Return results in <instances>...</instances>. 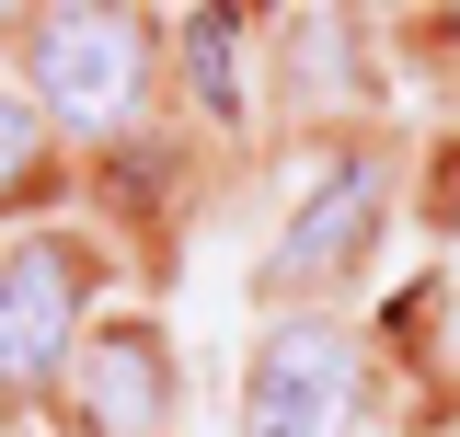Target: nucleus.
<instances>
[{"instance_id": "f257e3e1", "label": "nucleus", "mask_w": 460, "mask_h": 437, "mask_svg": "<svg viewBox=\"0 0 460 437\" xmlns=\"http://www.w3.org/2000/svg\"><path fill=\"white\" fill-rule=\"evenodd\" d=\"M23 81H35V115L47 127L104 138L150 93V23H127V12H47L23 35Z\"/></svg>"}, {"instance_id": "f03ea898", "label": "nucleus", "mask_w": 460, "mask_h": 437, "mask_svg": "<svg viewBox=\"0 0 460 437\" xmlns=\"http://www.w3.org/2000/svg\"><path fill=\"white\" fill-rule=\"evenodd\" d=\"M357 415V345L323 311H288L253 345V380H242V437H345Z\"/></svg>"}, {"instance_id": "7ed1b4c3", "label": "nucleus", "mask_w": 460, "mask_h": 437, "mask_svg": "<svg viewBox=\"0 0 460 437\" xmlns=\"http://www.w3.org/2000/svg\"><path fill=\"white\" fill-rule=\"evenodd\" d=\"M81 357V254L12 242L0 254V391H47Z\"/></svg>"}, {"instance_id": "20e7f679", "label": "nucleus", "mask_w": 460, "mask_h": 437, "mask_svg": "<svg viewBox=\"0 0 460 437\" xmlns=\"http://www.w3.org/2000/svg\"><path fill=\"white\" fill-rule=\"evenodd\" d=\"M368 230H380V162L368 150H345L299 208H288L277 254H265V288H288V299H311V288H334L357 254H368Z\"/></svg>"}, {"instance_id": "39448f33", "label": "nucleus", "mask_w": 460, "mask_h": 437, "mask_svg": "<svg viewBox=\"0 0 460 437\" xmlns=\"http://www.w3.org/2000/svg\"><path fill=\"white\" fill-rule=\"evenodd\" d=\"M81 415H93V437H162L172 426V357L150 323H104L81 345Z\"/></svg>"}, {"instance_id": "423d86ee", "label": "nucleus", "mask_w": 460, "mask_h": 437, "mask_svg": "<svg viewBox=\"0 0 460 437\" xmlns=\"http://www.w3.org/2000/svg\"><path fill=\"white\" fill-rule=\"evenodd\" d=\"M184 58H196V93H208V115L242 104V23H230V12H184Z\"/></svg>"}, {"instance_id": "0eeeda50", "label": "nucleus", "mask_w": 460, "mask_h": 437, "mask_svg": "<svg viewBox=\"0 0 460 437\" xmlns=\"http://www.w3.org/2000/svg\"><path fill=\"white\" fill-rule=\"evenodd\" d=\"M35 162H47V115H35V93H12V81H0V208L35 184Z\"/></svg>"}]
</instances>
